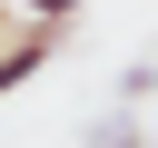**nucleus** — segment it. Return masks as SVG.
I'll use <instances>...</instances> for the list:
<instances>
[{
    "mask_svg": "<svg viewBox=\"0 0 158 148\" xmlns=\"http://www.w3.org/2000/svg\"><path fill=\"white\" fill-rule=\"evenodd\" d=\"M49 59H59V30H40V20H30L20 39H0V99H10V89H30Z\"/></svg>",
    "mask_w": 158,
    "mask_h": 148,
    "instance_id": "f257e3e1",
    "label": "nucleus"
},
{
    "mask_svg": "<svg viewBox=\"0 0 158 148\" xmlns=\"http://www.w3.org/2000/svg\"><path fill=\"white\" fill-rule=\"evenodd\" d=\"M89 148H138V118H128V109H109V118L89 128Z\"/></svg>",
    "mask_w": 158,
    "mask_h": 148,
    "instance_id": "f03ea898",
    "label": "nucleus"
},
{
    "mask_svg": "<svg viewBox=\"0 0 158 148\" xmlns=\"http://www.w3.org/2000/svg\"><path fill=\"white\" fill-rule=\"evenodd\" d=\"M10 20H20V10H10V0H0V30H10Z\"/></svg>",
    "mask_w": 158,
    "mask_h": 148,
    "instance_id": "7ed1b4c3",
    "label": "nucleus"
}]
</instances>
